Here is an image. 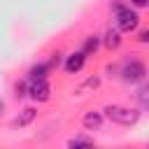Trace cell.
<instances>
[{
	"label": "cell",
	"instance_id": "1",
	"mask_svg": "<svg viewBox=\"0 0 149 149\" xmlns=\"http://www.w3.org/2000/svg\"><path fill=\"white\" fill-rule=\"evenodd\" d=\"M105 119H109L112 123H119V126H135L140 121V109L135 107H126V105H107L102 109Z\"/></svg>",
	"mask_w": 149,
	"mask_h": 149
},
{
	"label": "cell",
	"instance_id": "2",
	"mask_svg": "<svg viewBox=\"0 0 149 149\" xmlns=\"http://www.w3.org/2000/svg\"><path fill=\"white\" fill-rule=\"evenodd\" d=\"M114 16H116V30L119 33H133L140 26V14L130 9L128 5L114 2Z\"/></svg>",
	"mask_w": 149,
	"mask_h": 149
},
{
	"label": "cell",
	"instance_id": "3",
	"mask_svg": "<svg viewBox=\"0 0 149 149\" xmlns=\"http://www.w3.org/2000/svg\"><path fill=\"white\" fill-rule=\"evenodd\" d=\"M121 79L126 84H144L147 79V65L140 61V58H130L121 65Z\"/></svg>",
	"mask_w": 149,
	"mask_h": 149
},
{
	"label": "cell",
	"instance_id": "4",
	"mask_svg": "<svg viewBox=\"0 0 149 149\" xmlns=\"http://www.w3.org/2000/svg\"><path fill=\"white\" fill-rule=\"evenodd\" d=\"M28 95L37 102H47L51 98V86L47 79H40V81H28Z\"/></svg>",
	"mask_w": 149,
	"mask_h": 149
},
{
	"label": "cell",
	"instance_id": "5",
	"mask_svg": "<svg viewBox=\"0 0 149 149\" xmlns=\"http://www.w3.org/2000/svg\"><path fill=\"white\" fill-rule=\"evenodd\" d=\"M84 63H86V54H84V51H74V54H70V56L65 58L63 70H65L68 74H77V72L84 68Z\"/></svg>",
	"mask_w": 149,
	"mask_h": 149
},
{
	"label": "cell",
	"instance_id": "6",
	"mask_svg": "<svg viewBox=\"0 0 149 149\" xmlns=\"http://www.w3.org/2000/svg\"><path fill=\"white\" fill-rule=\"evenodd\" d=\"M121 42H123L121 33H119L116 28H107V33H105V37H102V44H105L109 51H116V49L121 47Z\"/></svg>",
	"mask_w": 149,
	"mask_h": 149
},
{
	"label": "cell",
	"instance_id": "7",
	"mask_svg": "<svg viewBox=\"0 0 149 149\" xmlns=\"http://www.w3.org/2000/svg\"><path fill=\"white\" fill-rule=\"evenodd\" d=\"M102 119H105V116H102L100 112H93V109H91V112H86V114H84V119H81V126H84L86 130H100V126H102Z\"/></svg>",
	"mask_w": 149,
	"mask_h": 149
},
{
	"label": "cell",
	"instance_id": "8",
	"mask_svg": "<svg viewBox=\"0 0 149 149\" xmlns=\"http://www.w3.org/2000/svg\"><path fill=\"white\" fill-rule=\"evenodd\" d=\"M35 116H37V109H35V107H26V109H21V114L12 121V128H26Z\"/></svg>",
	"mask_w": 149,
	"mask_h": 149
},
{
	"label": "cell",
	"instance_id": "9",
	"mask_svg": "<svg viewBox=\"0 0 149 149\" xmlns=\"http://www.w3.org/2000/svg\"><path fill=\"white\" fill-rule=\"evenodd\" d=\"M47 77H49V65L47 63H35L28 70V81H40V79H47Z\"/></svg>",
	"mask_w": 149,
	"mask_h": 149
},
{
	"label": "cell",
	"instance_id": "10",
	"mask_svg": "<svg viewBox=\"0 0 149 149\" xmlns=\"http://www.w3.org/2000/svg\"><path fill=\"white\" fill-rule=\"evenodd\" d=\"M68 149H95V144L86 137H72L68 142Z\"/></svg>",
	"mask_w": 149,
	"mask_h": 149
},
{
	"label": "cell",
	"instance_id": "11",
	"mask_svg": "<svg viewBox=\"0 0 149 149\" xmlns=\"http://www.w3.org/2000/svg\"><path fill=\"white\" fill-rule=\"evenodd\" d=\"M98 47H100V37H98V35H88L86 42H84V49H81V51L88 56V54H95Z\"/></svg>",
	"mask_w": 149,
	"mask_h": 149
},
{
	"label": "cell",
	"instance_id": "12",
	"mask_svg": "<svg viewBox=\"0 0 149 149\" xmlns=\"http://www.w3.org/2000/svg\"><path fill=\"white\" fill-rule=\"evenodd\" d=\"M137 100H140V107H142V109L149 107V86H147V84L137 91Z\"/></svg>",
	"mask_w": 149,
	"mask_h": 149
},
{
	"label": "cell",
	"instance_id": "13",
	"mask_svg": "<svg viewBox=\"0 0 149 149\" xmlns=\"http://www.w3.org/2000/svg\"><path fill=\"white\" fill-rule=\"evenodd\" d=\"M26 95H28V84H26V81H16V84H14V98L21 100V98H26Z\"/></svg>",
	"mask_w": 149,
	"mask_h": 149
},
{
	"label": "cell",
	"instance_id": "14",
	"mask_svg": "<svg viewBox=\"0 0 149 149\" xmlns=\"http://www.w3.org/2000/svg\"><path fill=\"white\" fill-rule=\"evenodd\" d=\"M98 84H100V77H91L84 81V88H98Z\"/></svg>",
	"mask_w": 149,
	"mask_h": 149
},
{
	"label": "cell",
	"instance_id": "15",
	"mask_svg": "<svg viewBox=\"0 0 149 149\" xmlns=\"http://www.w3.org/2000/svg\"><path fill=\"white\" fill-rule=\"evenodd\" d=\"M58 63H61V54H54L51 61H49L47 65H49V70H51V68H58Z\"/></svg>",
	"mask_w": 149,
	"mask_h": 149
},
{
	"label": "cell",
	"instance_id": "16",
	"mask_svg": "<svg viewBox=\"0 0 149 149\" xmlns=\"http://www.w3.org/2000/svg\"><path fill=\"white\" fill-rule=\"evenodd\" d=\"M137 40H140L142 44H144V42H149V30H142V33L137 35Z\"/></svg>",
	"mask_w": 149,
	"mask_h": 149
},
{
	"label": "cell",
	"instance_id": "17",
	"mask_svg": "<svg viewBox=\"0 0 149 149\" xmlns=\"http://www.w3.org/2000/svg\"><path fill=\"white\" fill-rule=\"evenodd\" d=\"M147 2H149V0H130V5H135V7H140V9L147 7Z\"/></svg>",
	"mask_w": 149,
	"mask_h": 149
}]
</instances>
